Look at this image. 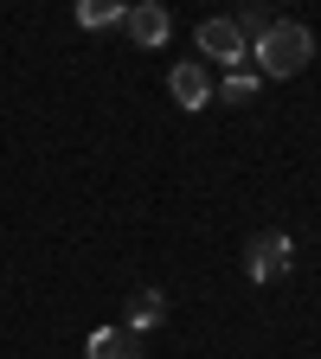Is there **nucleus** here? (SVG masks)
<instances>
[{"label":"nucleus","mask_w":321,"mask_h":359,"mask_svg":"<svg viewBox=\"0 0 321 359\" xmlns=\"http://www.w3.org/2000/svg\"><path fill=\"white\" fill-rule=\"evenodd\" d=\"M167 90H173L180 109H206V103H212V83H206L199 65H173V71H167Z\"/></svg>","instance_id":"nucleus-5"},{"label":"nucleus","mask_w":321,"mask_h":359,"mask_svg":"<svg viewBox=\"0 0 321 359\" xmlns=\"http://www.w3.org/2000/svg\"><path fill=\"white\" fill-rule=\"evenodd\" d=\"M84 359H142V340H135L129 327H97L84 340Z\"/></svg>","instance_id":"nucleus-6"},{"label":"nucleus","mask_w":321,"mask_h":359,"mask_svg":"<svg viewBox=\"0 0 321 359\" xmlns=\"http://www.w3.org/2000/svg\"><path fill=\"white\" fill-rule=\"evenodd\" d=\"M289 263H296V238H289V231H257V238L244 244V276H251V283L289 276Z\"/></svg>","instance_id":"nucleus-2"},{"label":"nucleus","mask_w":321,"mask_h":359,"mask_svg":"<svg viewBox=\"0 0 321 359\" xmlns=\"http://www.w3.org/2000/svg\"><path fill=\"white\" fill-rule=\"evenodd\" d=\"M129 39L135 45H148V52H155V45H167V32H173V20H167V7H161V0H142V7H129Z\"/></svg>","instance_id":"nucleus-4"},{"label":"nucleus","mask_w":321,"mask_h":359,"mask_svg":"<svg viewBox=\"0 0 321 359\" xmlns=\"http://www.w3.org/2000/svg\"><path fill=\"white\" fill-rule=\"evenodd\" d=\"M122 20H129V7H116V0H84V7H77V26H90V32L122 26Z\"/></svg>","instance_id":"nucleus-8"},{"label":"nucleus","mask_w":321,"mask_h":359,"mask_svg":"<svg viewBox=\"0 0 321 359\" xmlns=\"http://www.w3.org/2000/svg\"><path fill=\"white\" fill-rule=\"evenodd\" d=\"M251 90H257V77L251 71H232V77H225V103H251Z\"/></svg>","instance_id":"nucleus-9"},{"label":"nucleus","mask_w":321,"mask_h":359,"mask_svg":"<svg viewBox=\"0 0 321 359\" xmlns=\"http://www.w3.org/2000/svg\"><path fill=\"white\" fill-rule=\"evenodd\" d=\"M199 52H206L212 65H244L251 45L238 39V26H232V20H206V26H199Z\"/></svg>","instance_id":"nucleus-3"},{"label":"nucleus","mask_w":321,"mask_h":359,"mask_svg":"<svg viewBox=\"0 0 321 359\" xmlns=\"http://www.w3.org/2000/svg\"><path fill=\"white\" fill-rule=\"evenodd\" d=\"M251 52H257V71H263V77H296V71L315 58V32L296 26V20H270Z\"/></svg>","instance_id":"nucleus-1"},{"label":"nucleus","mask_w":321,"mask_h":359,"mask_svg":"<svg viewBox=\"0 0 321 359\" xmlns=\"http://www.w3.org/2000/svg\"><path fill=\"white\" fill-rule=\"evenodd\" d=\"M161 321H167V295H161V289H135V295H129V334L161 327Z\"/></svg>","instance_id":"nucleus-7"}]
</instances>
